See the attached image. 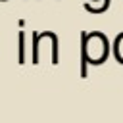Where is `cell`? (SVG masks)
Masks as SVG:
<instances>
[{"label":"cell","instance_id":"cell-1","mask_svg":"<svg viewBox=\"0 0 123 123\" xmlns=\"http://www.w3.org/2000/svg\"><path fill=\"white\" fill-rule=\"evenodd\" d=\"M106 52H108V42L100 33L83 35V69H81V73L86 75V69H85L86 60H90V63H100L104 60Z\"/></svg>","mask_w":123,"mask_h":123},{"label":"cell","instance_id":"cell-2","mask_svg":"<svg viewBox=\"0 0 123 123\" xmlns=\"http://www.w3.org/2000/svg\"><path fill=\"white\" fill-rule=\"evenodd\" d=\"M115 52H117L119 62L123 63V35H121V37H117V42H115Z\"/></svg>","mask_w":123,"mask_h":123}]
</instances>
